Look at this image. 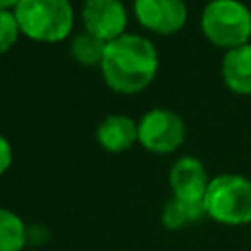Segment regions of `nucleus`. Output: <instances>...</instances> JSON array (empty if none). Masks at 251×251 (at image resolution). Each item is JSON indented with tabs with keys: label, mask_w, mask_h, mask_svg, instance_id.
<instances>
[{
	"label": "nucleus",
	"mask_w": 251,
	"mask_h": 251,
	"mask_svg": "<svg viewBox=\"0 0 251 251\" xmlns=\"http://www.w3.org/2000/svg\"><path fill=\"white\" fill-rule=\"evenodd\" d=\"M210 180L212 178L208 176L204 163L190 155L176 159L169 171V184L173 196L186 202H204Z\"/></svg>",
	"instance_id": "nucleus-8"
},
{
	"label": "nucleus",
	"mask_w": 251,
	"mask_h": 251,
	"mask_svg": "<svg viewBox=\"0 0 251 251\" xmlns=\"http://www.w3.org/2000/svg\"><path fill=\"white\" fill-rule=\"evenodd\" d=\"M204 37L222 49H233L251 39V10L239 0H210L200 16Z\"/></svg>",
	"instance_id": "nucleus-4"
},
{
	"label": "nucleus",
	"mask_w": 251,
	"mask_h": 251,
	"mask_svg": "<svg viewBox=\"0 0 251 251\" xmlns=\"http://www.w3.org/2000/svg\"><path fill=\"white\" fill-rule=\"evenodd\" d=\"M27 243V227L24 220L8 210L0 208V251H22Z\"/></svg>",
	"instance_id": "nucleus-13"
},
{
	"label": "nucleus",
	"mask_w": 251,
	"mask_h": 251,
	"mask_svg": "<svg viewBox=\"0 0 251 251\" xmlns=\"http://www.w3.org/2000/svg\"><path fill=\"white\" fill-rule=\"evenodd\" d=\"M22 35L37 43H59L73 33L71 0H20L14 8Z\"/></svg>",
	"instance_id": "nucleus-2"
},
{
	"label": "nucleus",
	"mask_w": 251,
	"mask_h": 251,
	"mask_svg": "<svg viewBox=\"0 0 251 251\" xmlns=\"http://www.w3.org/2000/svg\"><path fill=\"white\" fill-rule=\"evenodd\" d=\"M96 141L108 153H124L137 143V122L124 114H110L98 124Z\"/></svg>",
	"instance_id": "nucleus-9"
},
{
	"label": "nucleus",
	"mask_w": 251,
	"mask_h": 251,
	"mask_svg": "<svg viewBox=\"0 0 251 251\" xmlns=\"http://www.w3.org/2000/svg\"><path fill=\"white\" fill-rule=\"evenodd\" d=\"M80 16L84 31L106 43L124 35L127 27V12L122 0H84Z\"/></svg>",
	"instance_id": "nucleus-7"
},
{
	"label": "nucleus",
	"mask_w": 251,
	"mask_h": 251,
	"mask_svg": "<svg viewBox=\"0 0 251 251\" xmlns=\"http://www.w3.org/2000/svg\"><path fill=\"white\" fill-rule=\"evenodd\" d=\"M159 71V53L153 41L137 33H124L106 43L100 73L106 86L118 94L145 90Z\"/></svg>",
	"instance_id": "nucleus-1"
},
{
	"label": "nucleus",
	"mask_w": 251,
	"mask_h": 251,
	"mask_svg": "<svg viewBox=\"0 0 251 251\" xmlns=\"http://www.w3.org/2000/svg\"><path fill=\"white\" fill-rule=\"evenodd\" d=\"M22 31L14 10H0V55L8 53L20 39Z\"/></svg>",
	"instance_id": "nucleus-14"
},
{
	"label": "nucleus",
	"mask_w": 251,
	"mask_h": 251,
	"mask_svg": "<svg viewBox=\"0 0 251 251\" xmlns=\"http://www.w3.org/2000/svg\"><path fill=\"white\" fill-rule=\"evenodd\" d=\"M133 14L145 29L159 35L180 31L188 20L184 0H133Z\"/></svg>",
	"instance_id": "nucleus-6"
},
{
	"label": "nucleus",
	"mask_w": 251,
	"mask_h": 251,
	"mask_svg": "<svg viewBox=\"0 0 251 251\" xmlns=\"http://www.w3.org/2000/svg\"><path fill=\"white\" fill-rule=\"evenodd\" d=\"M204 216H206L204 202H186L176 196H171L163 206L161 222L167 229L175 231V229H182L190 224L200 222Z\"/></svg>",
	"instance_id": "nucleus-11"
},
{
	"label": "nucleus",
	"mask_w": 251,
	"mask_h": 251,
	"mask_svg": "<svg viewBox=\"0 0 251 251\" xmlns=\"http://www.w3.org/2000/svg\"><path fill=\"white\" fill-rule=\"evenodd\" d=\"M20 0H0V10H14Z\"/></svg>",
	"instance_id": "nucleus-16"
},
{
	"label": "nucleus",
	"mask_w": 251,
	"mask_h": 251,
	"mask_svg": "<svg viewBox=\"0 0 251 251\" xmlns=\"http://www.w3.org/2000/svg\"><path fill=\"white\" fill-rule=\"evenodd\" d=\"M224 84L241 96L251 94V43L227 49L222 59Z\"/></svg>",
	"instance_id": "nucleus-10"
},
{
	"label": "nucleus",
	"mask_w": 251,
	"mask_h": 251,
	"mask_svg": "<svg viewBox=\"0 0 251 251\" xmlns=\"http://www.w3.org/2000/svg\"><path fill=\"white\" fill-rule=\"evenodd\" d=\"M12 161H14V153H12V145H10V141L0 133V176L10 169V165H12Z\"/></svg>",
	"instance_id": "nucleus-15"
},
{
	"label": "nucleus",
	"mask_w": 251,
	"mask_h": 251,
	"mask_svg": "<svg viewBox=\"0 0 251 251\" xmlns=\"http://www.w3.org/2000/svg\"><path fill=\"white\" fill-rule=\"evenodd\" d=\"M104 51H106V41H102L100 37H96L88 31H80V33L73 35V39L69 43L71 57L84 67H100Z\"/></svg>",
	"instance_id": "nucleus-12"
},
{
	"label": "nucleus",
	"mask_w": 251,
	"mask_h": 251,
	"mask_svg": "<svg viewBox=\"0 0 251 251\" xmlns=\"http://www.w3.org/2000/svg\"><path fill=\"white\" fill-rule=\"evenodd\" d=\"M204 210L224 226L251 224V180L235 173L214 176L204 196Z\"/></svg>",
	"instance_id": "nucleus-3"
},
{
	"label": "nucleus",
	"mask_w": 251,
	"mask_h": 251,
	"mask_svg": "<svg viewBox=\"0 0 251 251\" xmlns=\"http://www.w3.org/2000/svg\"><path fill=\"white\" fill-rule=\"evenodd\" d=\"M186 137L184 120L169 108H153L137 122V143L157 155L176 151Z\"/></svg>",
	"instance_id": "nucleus-5"
}]
</instances>
